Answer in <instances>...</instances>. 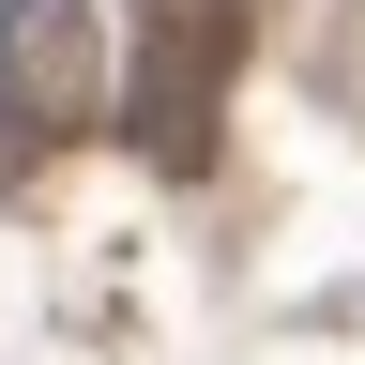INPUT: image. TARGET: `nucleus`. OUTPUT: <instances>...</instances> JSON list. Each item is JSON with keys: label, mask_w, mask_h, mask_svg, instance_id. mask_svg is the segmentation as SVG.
I'll return each mask as SVG.
<instances>
[{"label": "nucleus", "mask_w": 365, "mask_h": 365, "mask_svg": "<svg viewBox=\"0 0 365 365\" xmlns=\"http://www.w3.org/2000/svg\"><path fill=\"white\" fill-rule=\"evenodd\" d=\"M107 107V61H91V0H0V137L46 153Z\"/></svg>", "instance_id": "obj_2"}, {"label": "nucleus", "mask_w": 365, "mask_h": 365, "mask_svg": "<svg viewBox=\"0 0 365 365\" xmlns=\"http://www.w3.org/2000/svg\"><path fill=\"white\" fill-rule=\"evenodd\" d=\"M228 76H244V0H137V31H122V107H137L153 153H198Z\"/></svg>", "instance_id": "obj_1"}]
</instances>
